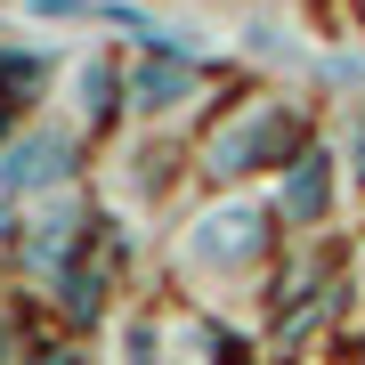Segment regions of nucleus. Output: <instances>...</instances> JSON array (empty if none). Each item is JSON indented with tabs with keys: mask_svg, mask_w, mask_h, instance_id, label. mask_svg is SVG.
I'll use <instances>...</instances> for the list:
<instances>
[{
	"mask_svg": "<svg viewBox=\"0 0 365 365\" xmlns=\"http://www.w3.org/2000/svg\"><path fill=\"white\" fill-rule=\"evenodd\" d=\"M73 90H81V106L98 114V106H106V90H114V73H106V66H81V73H73Z\"/></svg>",
	"mask_w": 365,
	"mask_h": 365,
	"instance_id": "nucleus-7",
	"label": "nucleus"
},
{
	"mask_svg": "<svg viewBox=\"0 0 365 365\" xmlns=\"http://www.w3.org/2000/svg\"><path fill=\"white\" fill-rule=\"evenodd\" d=\"M130 98L146 106V114H170V106H187V98H195V57H179V49H163V41H155V57L130 73Z\"/></svg>",
	"mask_w": 365,
	"mask_h": 365,
	"instance_id": "nucleus-2",
	"label": "nucleus"
},
{
	"mask_svg": "<svg viewBox=\"0 0 365 365\" xmlns=\"http://www.w3.org/2000/svg\"><path fill=\"white\" fill-rule=\"evenodd\" d=\"M276 138H284V114H244L220 146H211V170H252V155L276 146Z\"/></svg>",
	"mask_w": 365,
	"mask_h": 365,
	"instance_id": "nucleus-5",
	"label": "nucleus"
},
{
	"mask_svg": "<svg viewBox=\"0 0 365 365\" xmlns=\"http://www.w3.org/2000/svg\"><path fill=\"white\" fill-rule=\"evenodd\" d=\"M49 179H66V138L41 130V138H25L9 155V187H49Z\"/></svg>",
	"mask_w": 365,
	"mask_h": 365,
	"instance_id": "nucleus-6",
	"label": "nucleus"
},
{
	"mask_svg": "<svg viewBox=\"0 0 365 365\" xmlns=\"http://www.w3.org/2000/svg\"><path fill=\"white\" fill-rule=\"evenodd\" d=\"M41 16H73V25H122L138 41H163L170 25H155L146 9H130V0H41Z\"/></svg>",
	"mask_w": 365,
	"mask_h": 365,
	"instance_id": "nucleus-3",
	"label": "nucleus"
},
{
	"mask_svg": "<svg viewBox=\"0 0 365 365\" xmlns=\"http://www.w3.org/2000/svg\"><path fill=\"white\" fill-rule=\"evenodd\" d=\"M260 252H268V211L260 203H211L187 227V268H203V276H235Z\"/></svg>",
	"mask_w": 365,
	"mask_h": 365,
	"instance_id": "nucleus-1",
	"label": "nucleus"
},
{
	"mask_svg": "<svg viewBox=\"0 0 365 365\" xmlns=\"http://www.w3.org/2000/svg\"><path fill=\"white\" fill-rule=\"evenodd\" d=\"M325 195H333V163L300 155L292 179H284V195H276V211H284V220H325Z\"/></svg>",
	"mask_w": 365,
	"mask_h": 365,
	"instance_id": "nucleus-4",
	"label": "nucleus"
}]
</instances>
